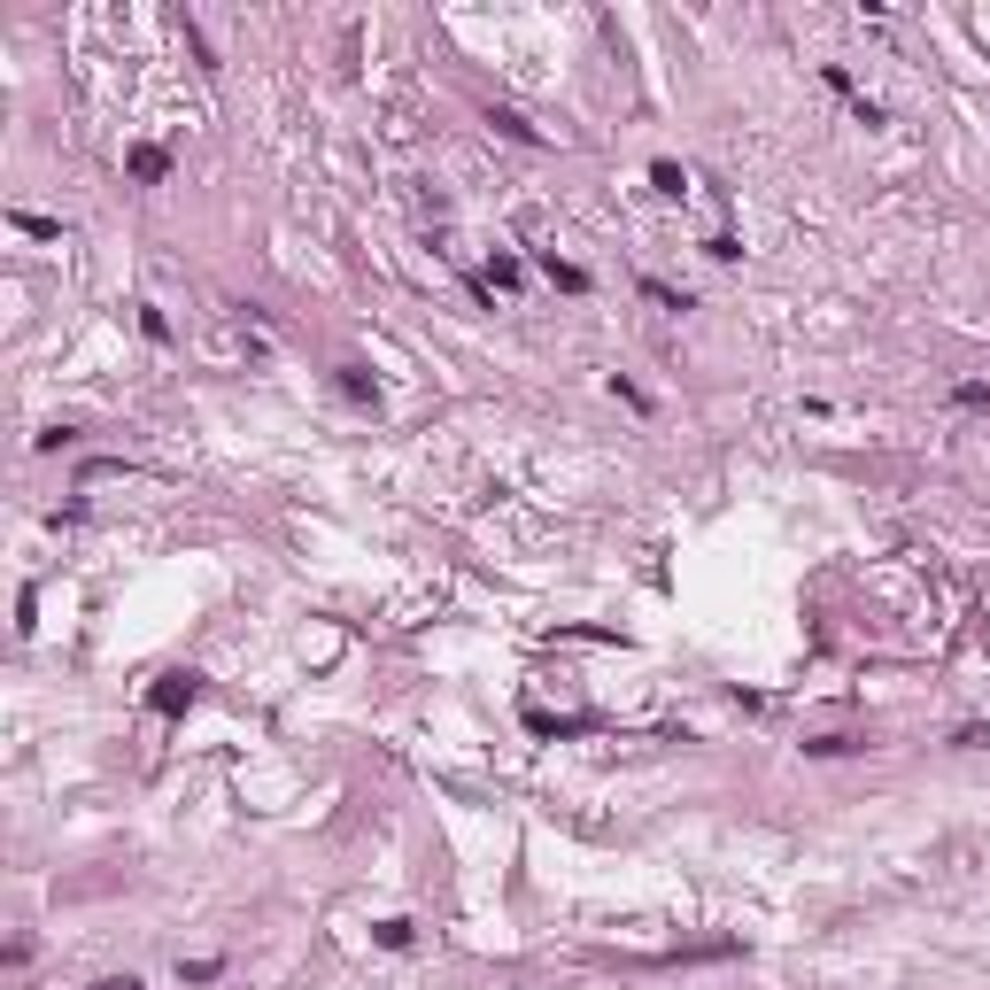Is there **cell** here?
<instances>
[{"mask_svg":"<svg viewBox=\"0 0 990 990\" xmlns=\"http://www.w3.org/2000/svg\"><path fill=\"white\" fill-rule=\"evenodd\" d=\"M488 132H503V140H519V147H542V132L526 117H511V109H488Z\"/></svg>","mask_w":990,"mask_h":990,"instance_id":"obj_4","label":"cell"},{"mask_svg":"<svg viewBox=\"0 0 990 990\" xmlns=\"http://www.w3.org/2000/svg\"><path fill=\"white\" fill-rule=\"evenodd\" d=\"M341 395H349V403H372V395H379V379L364 372V364H341Z\"/></svg>","mask_w":990,"mask_h":990,"instance_id":"obj_6","label":"cell"},{"mask_svg":"<svg viewBox=\"0 0 990 990\" xmlns=\"http://www.w3.org/2000/svg\"><path fill=\"white\" fill-rule=\"evenodd\" d=\"M612 395H619V403H627V410H650V395H642L635 379H619V372H612Z\"/></svg>","mask_w":990,"mask_h":990,"instance_id":"obj_12","label":"cell"},{"mask_svg":"<svg viewBox=\"0 0 990 990\" xmlns=\"http://www.w3.org/2000/svg\"><path fill=\"white\" fill-rule=\"evenodd\" d=\"M124 171L140 178V186H163V178H171V155H163V147H132V155H124Z\"/></svg>","mask_w":990,"mask_h":990,"instance_id":"obj_3","label":"cell"},{"mask_svg":"<svg viewBox=\"0 0 990 990\" xmlns=\"http://www.w3.org/2000/svg\"><path fill=\"white\" fill-rule=\"evenodd\" d=\"M16 233H31V240H55L62 225H55V217H31V209H16Z\"/></svg>","mask_w":990,"mask_h":990,"instance_id":"obj_9","label":"cell"},{"mask_svg":"<svg viewBox=\"0 0 990 990\" xmlns=\"http://www.w3.org/2000/svg\"><path fill=\"white\" fill-rule=\"evenodd\" d=\"M194 704H202V673H163V681L147 689V712H163V720L194 712Z\"/></svg>","mask_w":990,"mask_h":990,"instance_id":"obj_1","label":"cell"},{"mask_svg":"<svg viewBox=\"0 0 990 990\" xmlns=\"http://www.w3.org/2000/svg\"><path fill=\"white\" fill-rule=\"evenodd\" d=\"M650 186H658L666 202H681V194H689V171H681V163H650Z\"/></svg>","mask_w":990,"mask_h":990,"instance_id":"obj_5","label":"cell"},{"mask_svg":"<svg viewBox=\"0 0 990 990\" xmlns=\"http://www.w3.org/2000/svg\"><path fill=\"white\" fill-rule=\"evenodd\" d=\"M542 279H550L557 294H588V271H581V263H565L557 248H542Z\"/></svg>","mask_w":990,"mask_h":990,"instance_id":"obj_2","label":"cell"},{"mask_svg":"<svg viewBox=\"0 0 990 990\" xmlns=\"http://www.w3.org/2000/svg\"><path fill=\"white\" fill-rule=\"evenodd\" d=\"M519 279H526V271H519V256H495V263H488V287H503V294H511Z\"/></svg>","mask_w":990,"mask_h":990,"instance_id":"obj_7","label":"cell"},{"mask_svg":"<svg viewBox=\"0 0 990 990\" xmlns=\"http://www.w3.org/2000/svg\"><path fill=\"white\" fill-rule=\"evenodd\" d=\"M379 944H387V952H410V921H379Z\"/></svg>","mask_w":990,"mask_h":990,"instance_id":"obj_11","label":"cell"},{"mask_svg":"<svg viewBox=\"0 0 990 990\" xmlns=\"http://www.w3.org/2000/svg\"><path fill=\"white\" fill-rule=\"evenodd\" d=\"M960 410H990V387H975V379H967V387H960Z\"/></svg>","mask_w":990,"mask_h":990,"instance_id":"obj_13","label":"cell"},{"mask_svg":"<svg viewBox=\"0 0 990 990\" xmlns=\"http://www.w3.org/2000/svg\"><path fill=\"white\" fill-rule=\"evenodd\" d=\"M642 294L658 302V310H689V294H673V287H658V279H642Z\"/></svg>","mask_w":990,"mask_h":990,"instance_id":"obj_10","label":"cell"},{"mask_svg":"<svg viewBox=\"0 0 990 990\" xmlns=\"http://www.w3.org/2000/svg\"><path fill=\"white\" fill-rule=\"evenodd\" d=\"M225 975V960H178V983H217Z\"/></svg>","mask_w":990,"mask_h":990,"instance_id":"obj_8","label":"cell"},{"mask_svg":"<svg viewBox=\"0 0 990 990\" xmlns=\"http://www.w3.org/2000/svg\"><path fill=\"white\" fill-rule=\"evenodd\" d=\"M93 990H140V983H132V975H109V983H93Z\"/></svg>","mask_w":990,"mask_h":990,"instance_id":"obj_14","label":"cell"}]
</instances>
